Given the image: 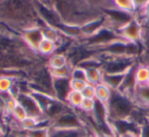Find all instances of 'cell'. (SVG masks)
<instances>
[{"mask_svg":"<svg viewBox=\"0 0 149 137\" xmlns=\"http://www.w3.org/2000/svg\"><path fill=\"white\" fill-rule=\"evenodd\" d=\"M139 133L141 137H149V121L147 119L140 125Z\"/></svg>","mask_w":149,"mask_h":137,"instance_id":"obj_29","label":"cell"},{"mask_svg":"<svg viewBox=\"0 0 149 137\" xmlns=\"http://www.w3.org/2000/svg\"><path fill=\"white\" fill-rule=\"evenodd\" d=\"M95 106V99H91V98H84L83 101L81 103V106L78 110L80 114H85V115H91Z\"/></svg>","mask_w":149,"mask_h":137,"instance_id":"obj_22","label":"cell"},{"mask_svg":"<svg viewBox=\"0 0 149 137\" xmlns=\"http://www.w3.org/2000/svg\"><path fill=\"white\" fill-rule=\"evenodd\" d=\"M135 17H136V19L142 17V21H140V22H143V21L149 22V1L144 5V7H143L142 9L136 11Z\"/></svg>","mask_w":149,"mask_h":137,"instance_id":"obj_27","label":"cell"},{"mask_svg":"<svg viewBox=\"0 0 149 137\" xmlns=\"http://www.w3.org/2000/svg\"><path fill=\"white\" fill-rule=\"evenodd\" d=\"M45 120V119H43ZM43 120H38V119L35 118H31V117H28L27 119L23 121V122L19 123V129L22 131H30L33 130V129L37 128V127L40 126V123Z\"/></svg>","mask_w":149,"mask_h":137,"instance_id":"obj_21","label":"cell"},{"mask_svg":"<svg viewBox=\"0 0 149 137\" xmlns=\"http://www.w3.org/2000/svg\"><path fill=\"white\" fill-rule=\"evenodd\" d=\"M84 97L82 95L81 92H78V91H72L68 93V95L66 96L65 98V103L68 108H72L74 110H78L81 106V103L83 101Z\"/></svg>","mask_w":149,"mask_h":137,"instance_id":"obj_16","label":"cell"},{"mask_svg":"<svg viewBox=\"0 0 149 137\" xmlns=\"http://www.w3.org/2000/svg\"><path fill=\"white\" fill-rule=\"evenodd\" d=\"M6 132H7L6 125L4 124V122H3V121L0 120V137L3 136V135H4Z\"/></svg>","mask_w":149,"mask_h":137,"instance_id":"obj_34","label":"cell"},{"mask_svg":"<svg viewBox=\"0 0 149 137\" xmlns=\"http://www.w3.org/2000/svg\"><path fill=\"white\" fill-rule=\"evenodd\" d=\"M116 137H141L138 131H126V132L118 134Z\"/></svg>","mask_w":149,"mask_h":137,"instance_id":"obj_30","label":"cell"},{"mask_svg":"<svg viewBox=\"0 0 149 137\" xmlns=\"http://www.w3.org/2000/svg\"><path fill=\"white\" fill-rule=\"evenodd\" d=\"M17 106V99L15 97H11V98H9L7 101H5V117H4V119L9 116H11V114L13 113V110H15V108ZM4 119H3V120H4Z\"/></svg>","mask_w":149,"mask_h":137,"instance_id":"obj_25","label":"cell"},{"mask_svg":"<svg viewBox=\"0 0 149 137\" xmlns=\"http://www.w3.org/2000/svg\"><path fill=\"white\" fill-rule=\"evenodd\" d=\"M88 85L87 81H83V80H72L70 79V88L74 91L82 92L84 88Z\"/></svg>","mask_w":149,"mask_h":137,"instance_id":"obj_26","label":"cell"},{"mask_svg":"<svg viewBox=\"0 0 149 137\" xmlns=\"http://www.w3.org/2000/svg\"><path fill=\"white\" fill-rule=\"evenodd\" d=\"M70 91V79H53V93L57 100L65 102L66 96Z\"/></svg>","mask_w":149,"mask_h":137,"instance_id":"obj_8","label":"cell"},{"mask_svg":"<svg viewBox=\"0 0 149 137\" xmlns=\"http://www.w3.org/2000/svg\"><path fill=\"white\" fill-rule=\"evenodd\" d=\"M11 118L17 123L23 122L25 119L28 118V114H27V112H26V110L19 103V102H17V106H15L13 113L11 114Z\"/></svg>","mask_w":149,"mask_h":137,"instance_id":"obj_23","label":"cell"},{"mask_svg":"<svg viewBox=\"0 0 149 137\" xmlns=\"http://www.w3.org/2000/svg\"><path fill=\"white\" fill-rule=\"evenodd\" d=\"M118 34L125 41L134 44H140L142 43L143 36L142 24H141V22L138 19L134 17L132 21H130L128 24H126L118 32Z\"/></svg>","mask_w":149,"mask_h":137,"instance_id":"obj_3","label":"cell"},{"mask_svg":"<svg viewBox=\"0 0 149 137\" xmlns=\"http://www.w3.org/2000/svg\"><path fill=\"white\" fill-rule=\"evenodd\" d=\"M126 74H104L103 73V80H102V82L105 85H107L112 91H118L120 88V86H122L123 82H124Z\"/></svg>","mask_w":149,"mask_h":137,"instance_id":"obj_9","label":"cell"},{"mask_svg":"<svg viewBox=\"0 0 149 137\" xmlns=\"http://www.w3.org/2000/svg\"><path fill=\"white\" fill-rule=\"evenodd\" d=\"M49 131L50 127L39 126L30 131L19 130V133L21 135V137H49Z\"/></svg>","mask_w":149,"mask_h":137,"instance_id":"obj_17","label":"cell"},{"mask_svg":"<svg viewBox=\"0 0 149 137\" xmlns=\"http://www.w3.org/2000/svg\"><path fill=\"white\" fill-rule=\"evenodd\" d=\"M68 64H70L68 56L63 53H59V52H55L51 56H49L47 58V62H46L48 68H57L68 66Z\"/></svg>","mask_w":149,"mask_h":137,"instance_id":"obj_12","label":"cell"},{"mask_svg":"<svg viewBox=\"0 0 149 137\" xmlns=\"http://www.w3.org/2000/svg\"><path fill=\"white\" fill-rule=\"evenodd\" d=\"M108 122L130 120L137 108L132 98L118 91H112L111 97L106 103Z\"/></svg>","mask_w":149,"mask_h":137,"instance_id":"obj_1","label":"cell"},{"mask_svg":"<svg viewBox=\"0 0 149 137\" xmlns=\"http://www.w3.org/2000/svg\"><path fill=\"white\" fill-rule=\"evenodd\" d=\"M93 133H90L89 128L84 127L79 129H58L50 127L49 137H90Z\"/></svg>","mask_w":149,"mask_h":137,"instance_id":"obj_6","label":"cell"},{"mask_svg":"<svg viewBox=\"0 0 149 137\" xmlns=\"http://www.w3.org/2000/svg\"><path fill=\"white\" fill-rule=\"evenodd\" d=\"M57 51V43L53 41H50L47 39H43L38 47L37 53L41 57H49L52 54Z\"/></svg>","mask_w":149,"mask_h":137,"instance_id":"obj_11","label":"cell"},{"mask_svg":"<svg viewBox=\"0 0 149 137\" xmlns=\"http://www.w3.org/2000/svg\"><path fill=\"white\" fill-rule=\"evenodd\" d=\"M17 102L26 110L28 117L38 119V120L46 119L44 117L43 110H42L41 106H39L37 100L34 98V96L32 95L31 92H22V93H19L17 95Z\"/></svg>","mask_w":149,"mask_h":137,"instance_id":"obj_4","label":"cell"},{"mask_svg":"<svg viewBox=\"0 0 149 137\" xmlns=\"http://www.w3.org/2000/svg\"><path fill=\"white\" fill-rule=\"evenodd\" d=\"M84 98H91V99H95V86L88 84L84 90L81 92Z\"/></svg>","mask_w":149,"mask_h":137,"instance_id":"obj_28","label":"cell"},{"mask_svg":"<svg viewBox=\"0 0 149 137\" xmlns=\"http://www.w3.org/2000/svg\"><path fill=\"white\" fill-rule=\"evenodd\" d=\"M146 85L149 86V77H148V80H147V82H146Z\"/></svg>","mask_w":149,"mask_h":137,"instance_id":"obj_36","label":"cell"},{"mask_svg":"<svg viewBox=\"0 0 149 137\" xmlns=\"http://www.w3.org/2000/svg\"><path fill=\"white\" fill-rule=\"evenodd\" d=\"M112 94V90L102 82L95 85V99L103 103H107Z\"/></svg>","mask_w":149,"mask_h":137,"instance_id":"obj_14","label":"cell"},{"mask_svg":"<svg viewBox=\"0 0 149 137\" xmlns=\"http://www.w3.org/2000/svg\"><path fill=\"white\" fill-rule=\"evenodd\" d=\"M70 79L86 81V71L81 66H74L72 68V73H70Z\"/></svg>","mask_w":149,"mask_h":137,"instance_id":"obj_24","label":"cell"},{"mask_svg":"<svg viewBox=\"0 0 149 137\" xmlns=\"http://www.w3.org/2000/svg\"><path fill=\"white\" fill-rule=\"evenodd\" d=\"M112 8L125 11V13L134 15L136 13V5L134 0H110Z\"/></svg>","mask_w":149,"mask_h":137,"instance_id":"obj_13","label":"cell"},{"mask_svg":"<svg viewBox=\"0 0 149 137\" xmlns=\"http://www.w3.org/2000/svg\"><path fill=\"white\" fill-rule=\"evenodd\" d=\"M21 37L26 43V45L37 53L38 47H39L41 41L44 39L43 33H42V27L35 26V27L28 28V29L21 32Z\"/></svg>","mask_w":149,"mask_h":137,"instance_id":"obj_5","label":"cell"},{"mask_svg":"<svg viewBox=\"0 0 149 137\" xmlns=\"http://www.w3.org/2000/svg\"><path fill=\"white\" fill-rule=\"evenodd\" d=\"M96 137H116L113 133L111 132H103V131H94Z\"/></svg>","mask_w":149,"mask_h":137,"instance_id":"obj_31","label":"cell"},{"mask_svg":"<svg viewBox=\"0 0 149 137\" xmlns=\"http://www.w3.org/2000/svg\"><path fill=\"white\" fill-rule=\"evenodd\" d=\"M90 137H96L95 133H94V132H93V134H92V135H91V136H90Z\"/></svg>","mask_w":149,"mask_h":137,"instance_id":"obj_35","label":"cell"},{"mask_svg":"<svg viewBox=\"0 0 149 137\" xmlns=\"http://www.w3.org/2000/svg\"><path fill=\"white\" fill-rule=\"evenodd\" d=\"M134 77L137 86L146 84L149 77V66L142 62L136 64L134 66Z\"/></svg>","mask_w":149,"mask_h":137,"instance_id":"obj_10","label":"cell"},{"mask_svg":"<svg viewBox=\"0 0 149 137\" xmlns=\"http://www.w3.org/2000/svg\"><path fill=\"white\" fill-rule=\"evenodd\" d=\"M15 78L10 75H0V93L10 92L15 85Z\"/></svg>","mask_w":149,"mask_h":137,"instance_id":"obj_20","label":"cell"},{"mask_svg":"<svg viewBox=\"0 0 149 137\" xmlns=\"http://www.w3.org/2000/svg\"><path fill=\"white\" fill-rule=\"evenodd\" d=\"M132 99L137 108L142 110H148L149 108V86L138 85L133 93Z\"/></svg>","mask_w":149,"mask_h":137,"instance_id":"obj_7","label":"cell"},{"mask_svg":"<svg viewBox=\"0 0 149 137\" xmlns=\"http://www.w3.org/2000/svg\"><path fill=\"white\" fill-rule=\"evenodd\" d=\"M1 137H21V135H19V131L10 130V131H8V132H6L3 136H1Z\"/></svg>","mask_w":149,"mask_h":137,"instance_id":"obj_33","label":"cell"},{"mask_svg":"<svg viewBox=\"0 0 149 137\" xmlns=\"http://www.w3.org/2000/svg\"><path fill=\"white\" fill-rule=\"evenodd\" d=\"M86 71V81L88 84L91 85H97L99 83H102L103 80V72L101 68H87Z\"/></svg>","mask_w":149,"mask_h":137,"instance_id":"obj_15","label":"cell"},{"mask_svg":"<svg viewBox=\"0 0 149 137\" xmlns=\"http://www.w3.org/2000/svg\"><path fill=\"white\" fill-rule=\"evenodd\" d=\"M87 127L78 110L68 108L51 122V128L79 129Z\"/></svg>","mask_w":149,"mask_h":137,"instance_id":"obj_2","label":"cell"},{"mask_svg":"<svg viewBox=\"0 0 149 137\" xmlns=\"http://www.w3.org/2000/svg\"><path fill=\"white\" fill-rule=\"evenodd\" d=\"M42 33H43L44 39L50 40V41H53L55 43H58L62 37V34L59 32V30L47 25L42 27Z\"/></svg>","mask_w":149,"mask_h":137,"instance_id":"obj_18","label":"cell"},{"mask_svg":"<svg viewBox=\"0 0 149 137\" xmlns=\"http://www.w3.org/2000/svg\"><path fill=\"white\" fill-rule=\"evenodd\" d=\"M135 1V5H136V11L140 10L144 7V5L148 2L149 0H134Z\"/></svg>","mask_w":149,"mask_h":137,"instance_id":"obj_32","label":"cell"},{"mask_svg":"<svg viewBox=\"0 0 149 137\" xmlns=\"http://www.w3.org/2000/svg\"><path fill=\"white\" fill-rule=\"evenodd\" d=\"M72 66L70 64L57 68H49V73L53 79H70Z\"/></svg>","mask_w":149,"mask_h":137,"instance_id":"obj_19","label":"cell"}]
</instances>
